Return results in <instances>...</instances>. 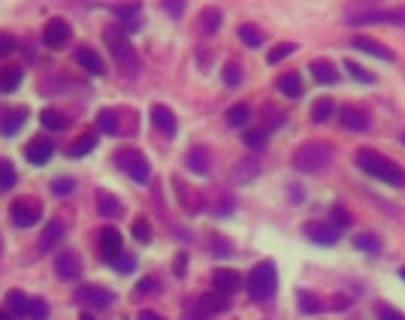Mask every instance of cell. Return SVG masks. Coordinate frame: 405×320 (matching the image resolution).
I'll list each match as a JSON object with an SVG mask.
<instances>
[{
  "label": "cell",
  "mask_w": 405,
  "mask_h": 320,
  "mask_svg": "<svg viewBox=\"0 0 405 320\" xmlns=\"http://www.w3.org/2000/svg\"><path fill=\"white\" fill-rule=\"evenodd\" d=\"M185 166L191 169L194 175H206L212 164H209V148H202V145H194L191 152L185 154Z\"/></svg>",
  "instance_id": "26"
},
{
  "label": "cell",
  "mask_w": 405,
  "mask_h": 320,
  "mask_svg": "<svg viewBox=\"0 0 405 320\" xmlns=\"http://www.w3.org/2000/svg\"><path fill=\"white\" fill-rule=\"evenodd\" d=\"M9 218H13L15 227H34L43 218V203L37 196H18L9 206Z\"/></svg>",
  "instance_id": "8"
},
{
  "label": "cell",
  "mask_w": 405,
  "mask_h": 320,
  "mask_svg": "<svg viewBox=\"0 0 405 320\" xmlns=\"http://www.w3.org/2000/svg\"><path fill=\"white\" fill-rule=\"evenodd\" d=\"M94 148H97V133H94V130H85L82 136H76L73 142L67 145V154L70 157H85V154L94 152Z\"/></svg>",
  "instance_id": "28"
},
{
  "label": "cell",
  "mask_w": 405,
  "mask_h": 320,
  "mask_svg": "<svg viewBox=\"0 0 405 320\" xmlns=\"http://www.w3.org/2000/svg\"><path fill=\"white\" fill-rule=\"evenodd\" d=\"M115 160H118V169H121V173L130 175L134 182H139V185L148 182L151 166H148V160H146V154L139 152V148H121V152L115 154Z\"/></svg>",
  "instance_id": "6"
},
{
  "label": "cell",
  "mask_w": 405,
  "mask_h": 320,
  "mask_svg": "<svg viewBox=\"0 0 405 320\" xmlns=\"http://www.w3.org/2000/svg\"><path fill=\"white\" fill-rule=\"evenodd\" d=\"M136 293H139V296H151V293H160V278H158V275H146L143 281H139Z\"/></svg>",
  "instance_id": "46"
},
{
  "label": "cell",
  "mask_w": 405,
  "mask_h": 320,
  "mask_svg": "<svg viewBox=\"0 0 405 320\" xmlns=\"http://www.w3.org/2000/svg\"><path fill=\"white\" fill-rule=\"evenodd\" d=\"M309 69H311V76H315L318 85H336L339 82V69L330 58H315V61L309 64Z\"/></svg>",
  "instance_id": "19"
},
{
  "label": "cell",
  "mask_w": 405,
  "mask_h": 320,
  "mask_svg": "<svg viewBox=\"0 0 405 320\" xmlns=\"http://www.w3.org/2000/svg\"><path fill=\"white\" fill-rule=\"evenodd\" d=\"M76 302L88 305V308H109L115 302V293L106 287H97V284H82L76 290Z\"/></svg>",
  "instance_id": "11"
},
{
  "label": "cell",
  "mask_w": 405,
  "mask_h": 320,
  "mask_svg": "<svg viewBox=\"0 0 405 320\" xmlns=\"http://www.w3.org/2000/svg\"><path fill=\"white\" fill-rule=\"evenodd\" d=\"M221 79H224L227 88H236V85L242 82V64H239V61H227V67H224V73H221Z\"/></svg>",
  "instance_id": "43"
},
{
  "label": "cell",
  "mask_w": 405,
  "mask_h": 320,
  "mask_svg": "<svg viewBox=\"0 0 405 320\" xmlns=\"http://www.w3.org/2000/svg\"><path fill=\"white\" fill-rule=\"evenodd\" d=\"M230 308V296L227 293H202L197 299V312L200 314H221V312H227Z\"/></svg>",
  "instance_id": "21"
},
{
  "label": "cell",
  "mask_w": 405,
  "mask_h": 320,
  "mask_svg": "<svg viewBox=\"0 0 405 320\" xmlns=\"http://www.w3.org/2000/svg\"><path fill=\"white\" fill-rule=\"evenodd\" d=\"M333 157H336V152H333V145H323V142H302L300 148H293L290 154V164L293 169H300V173H323V169H330Z\"/></svg>",
  "instance_id": "2"
},
{
  "label": "cell",
  "mask_w": 405,
  "mask_h": 320,
  "mask_svg": "<svg viewBox=\"0 0 405 320\" xmlns=\"http://www.w3.org/2000/svg\"><path fill=\"white\" fill-rule=\"evenodd\" d=\"M25 79V69L18 64H0V91L4 94H13Z\"/></svg>",
  "instance_id": "25"
},
{
  "label": "cell",
  "mask_w": 405,
  "mask_h": 320,
  "mask_svg": "<svg viewBox=\"0 0 405 320\" xmlns=\"http://www.w3.org/2000/svg\"><path fill=\"white\" fill-rule=\"evenodd\" d=\"M354 248H357V251H366V254H381L384 245L375 233H357L354 236Z\"/></svg>",
  "instance_id": "36"
},
{
  "label": "cell",
  "mask_w": 405,
  "mask_h": 320,
  "mask_svg": "<svg viewBox=\"0 0 405 320\" xmlns=\"http://www.w3.org/2000/svg\"><path fill=\"white\" fill-rule=\"evenodd\" d=\"M242 142H245L248 148H263L266 145V127H251L242 133Z\"/></svg>",
  "instance_id": "39"
},
{
  "label": "cell",
  "mask_w": 405,
  "mask_h": 320,
  "mask_svg": "<svg viewBox=\"0 0 405 320\" xmlns=\"http://www.w3.org/2000/svg\"><path fill=\"white\" fill-rule=\"evenodd\" d=\"M25 121H27V109L25 106L6 109V112L0 115V133H4V136H15L18 130L25 127Z\"/></svg>",
  "instance_id": "22"
},
{
  "label": "cell",
  "mask_w": 405,
  "mask_h": 320,
  "mask_svg": "<svg viewBox=\"0 0 405 320\" xmlns=\"http://www.w3.org/2000/svg\"><path fill=\"white\" fill-rule=\"evenodd\" d=\"M345 69H348V76L357 79V82H366V85L375 82V73H369V69H363L357 61H345Z\"/></svg>",
  "instance_id": "44"
},
{
  "label": "cell",
  "mask_w": 405,
  "mask_h": 320,
  "mask_svg": "<svg viewBox=\"0 0 405 320\" xmlns=\"http://www.w3.org/2000/svg\"><path fill=\"white\" fill-rule=\"evenodd\" d=\"M354 164H357V169H363L366 175L378 178V182H384V185L405 187V169L397 164V160H390L387 154L375 152V148H369V145L357 148V154H354Z\"/></svg>",
  "instance_id": "1"
},
{
  "label": "cell",
  "mask_w": 405,
  "mask_h": 320,
  "mask_svg": "<svg viewBox=\"0 0 405 320\" xmlns=\"http://www.w3.org/2000/svg\"><path fill=\"white\" fill-rule=\"evenodd\" d=\"M293 52H297V43H276L266 52V64H281L285 58H290Z\"/></svg>",
  "instance_id": "37"
},
{
  "label": "cell",
  "mask_w": 405,
  "mask_h": 320,
  "mask_svg": "<svg viewBox=\"0 0 405 320\" xmlns=\"http://www.w3.org/2000/svg\"><path fill=\"white\" fill-rule=\"evenodd\" d=\"M348 305H351L348 296H333V308H336V312H342V308H348Z\"/></svg>",
  "instance_id": "54"
},
{
  "label": "cell",
  "mask_w": 405,
  "mask_h": 320,
  "mask_svg": "<svg viewBox=\"0 0 405 320\" xmlns=\"http://www.w3.org/2000/svg\"><path fill=\"white\" fill-rule=\"evenodd\" d=\"M27 317H34V320H46V317H49V302H46L43 296H34V299H30Z\"/></svg>",
  "instance_id": "45"
},
{
  "label": "cell",
  "mask_w": 405,
  "mask_h": 320,
  "mask_svg": "<svg viewBox=\"0 0 405 320\" xmlns=\"http://www.w3.org/2000/svg\"><path fill=\"white\" fill-rule=\"evenodd\" d=\"M209 245L215 248V254H230V251H233V245L227 242V239H221V236H212Z\"/></svg>",
  "instance_id": "52"
},
{
  "label": "cell",
  "mask_w": 405,
  "mask_h": 320,
  "mask_svg": "<svg viewBox=\"0 0 405 320\" xmlns=\"http://www.w3.org/2000/svg\"><path fill=\"white\" fill-rule=\"evenodd\" d=\"M375 317H378V320H405V314H402V312H397V308H393V305H384V302L375 308Z\"/></svg>",
  "instance_id": "50"
},
{
  "label": "cell",
  "mask_w": 405,
  "mask_h": 320,
  "mask_svg": "<svg viewBox=\"0 0 405 320\" xmlns=\"http://www.w3.org/2000/svg\"><path fill=\"white\" fill-rule=\"evenodd\" d=\"M399 275H402V278H405V266H402V269H399Z\"/></svg>",
  "instance_id": "58"
},
{
  "label": "cell",
  "mask_w": 405,
  "mask_h": 320,
  "mask_svg": "<svg viewBox=\"0 0 405 320\" xmlns=\"http://www.w3.org/2000/svg\"><path fill=\"white\" fill-rule=\"evenodd\" d=\"M402 145H405V133H402Z\"/></svg>",
  "instance_id": "59"
},
{
  "label": "cell",
  "mask_w": 405,
  "mask_h": 320,
  "mask_svg": "<svg viewBox=\"0 0 405 320\" xmlns=\"http://www.w3.org/2000/svg\"><path fill=\"white\" fill-rule=\"evenodd\" d=\"M6 305H9V317L18 320L27 314V305H30V296H25L22 290H9L6 293Z\"/></svg>",
  "instance_id": "32"
},
{
  "label": "cell",
  "mask_w": 405,
  "mask_h": 320,
  "mask_svg": "<svg viewBox=\"0 0 405 320\" xmlns=\"http://www.w3.org/2000/svg\"><path fill=\"white\" fill-rule=\"evenodd\" d=\"M76 64L85 69V73H91V76H103L106 73V61L100 58V52L94 46H79L76 48Z\"/></svg>",
  "instance_id": "17"
},
{
  "label": "cell",
  "mask_w": 405,
  "mask_h": 320,
  "mask_svg": "<svg viewBox=\"0 0 405 320\" xmlns=\"http://www.w3.org/2000/svg\"><path fill=\"white\" fill-rule=\"evenodd\" d=\"M236 34H239V39H242V43H245L248 48H260L263 43H266V34H263V27L255 25V22H242Z\"/></svg>",
  "instance_id": "29"
},
{
  "label": "cell",
  "mask_w": 405,
  "mask_h": 320,
  "mask_svg": "<svg viewBox=\"0 0 405 320\" xmlns=\"http://www.w3.org/2000/svg\"><path fill=\"white\" fill-rule=\"evenodd\" d=\"M351 46L357 48V52H366V55H372V58H381V61H397V52L384 46L381 39H372V36L357 34V36L351 39Z\"/></svg>",
  "instance_id": "15"
},
{
  "label": "cell",
  "mask_w": 405,
  "mask_h": 320,
  "mask_svg": "<svg viewBox=\"0 0 405 320\" xmlns=\"http://www.w3.org/2000/svg\"><path fill=\"white\" fill-rule=\"evenodd\" d=\"M79 320H94V317H91V314H82V317H79Z\"/></svg>",
  "instance_id": "57"
},
{
  "label": "cell",
  "mask_w": 405,
  "mask_h": 320,
  "mask_svg": "<svg viewBox=\"0 0 405 320\" xmlns=\"http://www.w3.org/2000/svg\"><path fill=\"white\" fill-rule=\"evenodd\" d=\"M339 121H342V127L363 133V130L372 127V115H369L363 106H342V109H339Z\"/></svg>",
  "instance_id": "14"
},
{
  "label": "cell",
  "mask_w": 405,
  "mask_h": 320,
  "mask_svg": "<svg viewBox=\"0 0 405 320\" xmlns=\"http://www.w3.org/2000/svg\"><path fill=\"white\" fill-rule=\"evenodd\" d=\"M0 320H13V317H9L6 312H0Z\"/></svg>",
  "instance_id": "56"
},
{
  "label": "cell",
  "mask_w": 405,
  "mask_h": 320,
  "mask_svg": "<svg viewBox=\"0 0 405 320\" xmlns=\"http://www.w3.org/2000/svg\"><path fill=\"white\" fill-rule=\"evenodd\" d=\"M55 154V139L52 136H34L30 142L25 145V157L30 160V164H37V166H43L49 164Z\"/></svg>",
  "instance_id": "13"
},
{
  "label": "cell",
  "mask_w": 405,
  "mask_h": 320,
  "mask_svg": "<svg viewBox=\"0 0 405 320\" xmlns=\"http://www.w3.org/2000/svg\"><path fill=\"white\" fill-rule=\"evenodd\" d=\"M330 224H333V227H339V229H345V227L354 224V215L348 212L345 206H333V212H330Z\"/></svg>",
  "instance_id": "40"
},
{
  "label": "cell",
  "mask_w": 405,
  "mask_h": 320,
  "mask_svg": "<svg viewBox=\"0 0 405 320\" xmlns=\"http://www.w3.org/2000/svg\"><path fill=\"white\" fill-rule=\"evenodd\" d=\"M333 109H336V106H333L330 97H318L315 103H311V121H315V124L330 121V118H333Z\"/></svg>",
  "instance_id": "35"
},
{
  "label": "cell",
  "mask_w": 405,
  "mask_h": 320,
  "mask_svg": "<svg viewBox=\"0 0 405 320\" xmlns=\"http://www.w3.org/2000/svg\"><path fill=\"white\" fill-rule=\"evenodd\" d=\"M43 43H46V48H55V52H60V48H67L73 43V27H70L67 18H49L43 27Z\"/></svg>",
  "instance_id": "9"
},
{
  "label": "cell",
  "mask_w": 405,
  "mask_h": 320,
  "mask_svg": "<svg viewBox=\"0 0 405 320\" xmlns=\"http://www.w3.org/2000/svg\"><path fill=\"white\" fill-rule=\"evenodd\" d=\"M212 281H215L218 293L233 296V293H236V290L242 287V275L236 272V269H215V272H212Z\"/></svg>",
  "instance_id": "20"
},
{
  "label": "cell",
  "mask_w": 405,
  "mask_h": 320,
  "mask_svg": "<svg viewBox=\"0 0 405 320\" xmlns=\"http://www.w3.org/2000/svg\"><path fill=\"white\" fill-rule=\"evenodd\" d=\"M94 203H97V212L103 215V218H121V212H124V206H121V199L115 194H109V191H100L94 194Z\"/></svg>",
  "instance_id": "24"
},
{
  "label": "cell",
  "mask_w": 405,
  "mask_h": 320,
  "mask_svg": "<svg viewBox=\"0 0 405 320\" xmlns=\"http://www.w3.org/2000/svg\"><path fill=\"white\" fill-rule=\"evenodd\" d=\"M148 115H151V127H155L164 139H173L176 136L179 121H176V112L167 103H155V106L148 109Z\"/></svg>",
  "instance_id": "12"
},
{
  "label": "cell",
  "mask_w": 405,
  "mask_h": 320,
  "mask_svg": "<svg viewBox=\"0 0 405 320\" xmlns=\"http://www.w3.org/2000/svg\"><path fill=\"white\" fill-rule=\"evenodd\" d=\"M60 236H64V224H60V221H49L46 229H43V236H39V242H37V251L39 254H49L60 242Z\"/></svg>",
  "instance_id": "27"
},
{
  "label": "cell",
  "mask_w": 405,
  "mask_h": 320,
  "mask_svg": "<svg viewBox=\"0 0 405 320\" xmlns=\"http://www.w3.org/2000/svg\"><path fill=\"white\" fill-rule=\"evenodd\" d=\"M134 130L136 127V115H134V109H100L97 112V130L100 133H106V136H121L124 130Z\"/></svg>",
  "instance_id": "5"
},
{
  "label": "cell",
  "mask_w": 405,
  "mask_h": 320,
  "mask_svg": "<svg viewBox=\"0 0 405 320\" xmlns=\"http://www.w3.org/2000/svg\"><path fill=\"white\" fill-rule=\"evenodd\" d=\"M251 121V106L248 103H233L227 109V124L230 127H245Z\"/></svg>",
  "instance_id": "34"
},
{
  "label": "cell",
  "mask_w": 405,
  "mask_h": 320,
  "mask_svg": "<svg viewBox=\"0 0 405 320\" xmlns=\"http://www.w3.org/2000/svg\"><path fill=\"white\" fill-rule=\"evenodd\" d=\"M97 248H100V254H103V260H112L121 251V233L115 227H100L97 229Z\"/></svg>",
  "instance_id": "18"
},
{
  "label": "cell",
  "mask_w": 405,
  "mask_h": 320,
  "mask_svg": "<svg viewBox=\"0 0 405 320\" xmlns=\"http://www.w3.org/2000/svg\"><path fill=\"white\" fill-rule=\"evenodd\" d=\"M245 287H248V296L255 302H269L278 290V269L272 260H260L257 266H251V272L245 278Z\"/></svg>",
  "instance_id": "3"
},
{
  "label": "cell",
  "mask_w": 405,
  "mask_h": 320,
  "mask_svg": "<svg viewBox=\"0 0 405 320\" xmlns=\"http://www.w3.org/2000/svg\"><path fill=\"white\" fill-rule=\"evenodd\" d=\"M221 22H224V15H221L218 6H206V9L200 13V27H202V34H206V36H215L218 27H221Z\"/></svg>",
  "instance_id": "30"
},
{
  "label": "cell",
  "mask_w": 405,
  "mask_h": 320,
  "mask_svg": "<svg viewBox=\"0 0 405 320\" xmlns=\"http://www.w3.org/2000/svg\"><path fill=\"white\" fill-rule=\"evenodd\" d=\"M139 320H167V317H160L158 312H148L146 308V312H139Z\"/></svg>",
  "instance_id": "55"
},
{
  "label": "cell",
  "mask_w": 405,
  "mask_h": 320,
  "mask_svg": "<svg viewBox=\"0 0 405 320\" xmlns=\"http://www.w3.org/2000/svg\"><path fill=\"white\" fill-rule=\"evenodd\" d=\"M15 185V166L6 157H0V191H9Z\"/></svg>",
  "instance_id": "41"
},
{
  "label": "cell",
  "mask_w": 405,
  "mask_h": 320,
  "mask_svg": "<svg viewBox=\"0 0 405 320\" xmlns=\"http://www.w3.org/2000/svg\"><path fill=\"white\" fill-rule=\"evenodd\" d=\"M251 175H257V160L255 157L236 166V178H239V182H245V178H251Z\"/></svg>",
  "instance_id": "49"
},
{
  "label": "cell",
  "mask_w": 405,
  "mask_h": 320,
  "mask_svg": "<svg viewBox=\"0 0 405 320\" xmlns=\"http://www.w3.org/2000/svg\"><path fill=\"white\" fill-rule=\"evenodd\" d=\"M103 39H106V48L115 55L121 73H124V76H136V73H139V55L134 52V46H130L124 27L109 25L106 31H103Z\"/></svg>",
  "instance_id": "4"
},
{
  "label": "cell",
  "mask_w": 405,
  "mask_h": 320,
  "mask_svg": "<svg viewBox=\"0 0 405 320\" xmlns=\"http://www.w3.org/2000/svg\"><path fill=\"white\" fill-rule=\"evenodd\" d=\"M297 308L302 314H318L323 308V299L318 293H311V290H297Z\"/></svg>",
  "instance_id": "33"
},
{
  "label": "cell",
  "mask_w": 405,
  "mask_h": 320,
  "mask_svg": "<svg viewBox=\"0 0 405 320\" xmlns=\"http://www.w3.org/2000/svg\"><path fill=\"white\" fill-rule=\"evenodd\" d=\"M52 191H55V196H67V194H73V191H76V178H70V175L55 178V182H52Z\"/></svg>",
  "instance_id": "47"
},
{
  "label": "cell",
  "mask_w": 405,
  "mask_h": 320,
  "mask_svg": "<svg viewBox=\"0 0 405 320\" xmlns=\"http://www.w3.org/2000/svg\"><path fill=\"white\" fill-rule=\"evenodd\" d=\"M109 9L118 13L121 18H130V15H136L139 9H143V4H139V0H118V4H109Z\"/></svg>",
  "instance_id": "42"
},
{
  "label": "cell",
  "mask_w": 405,
  "mask_h": 320,
  "mask_svg": "<svg viewBox=\"0 0 405 320\" xmlns=\"http://www.w3.org/2000/svg\"><path fill=\"white\" fill-rule=\"evenodd\" d=\"M160 6H164V9H167V13H169V15H173V18H179L181 13H185L188 0H160Z\"/></svg>",
  "instance_id": "51"
},
{
  "label": "cell",
  "mask_w": 405,
  "mask_h": 320,
  "mask_svg": "<svg viewBox=\"0 0 405 320\" xmlns=\"http://www.w3.org/2000/svg\"><path fill=\"white\" fill-rule=\"evenodd\" d=\"M302 233H306L309 242H315V245H336L339 239H342V229L339 227H333L330 221H306L302 224Z\"/></svg>",
  "instance_id": "10"
},
{
  "label": "cell",
  "mask_w": 405,
  "mask_h": 320,
  "mask_svg": "<svg viewBox=\"0 0 405 320\" xmlns=\"http://www.w3.org/2000/svg\"><path fill=\"white\" fill-rule=\"evenodd\" d=\"M39 121H43L46 130H67L70 127V118L60 112V109H55V106L43 109V112H39Z\"/></svg>",
  "instance_id": "31"
},
{
  "label": "cell",
  "mask_w": 405,
  "mask_h": 320,
  "mask_svg": "<svg viewBox=\"0 0 405 320\" xmlns=\"http://www.w3.org/2000/svg\"><path fill=\"white\" fill-rule=\"evenodd\" d=\"M276 88L285 97H290V100H297V97H302V91H306V85H302V76L297 73V69H288V73H281L278 79H276Z\"/></svg>",
  "instance_id": "23"
},
{
  "label": "cell",
  "mask_w": 405,
  "mask_h": 320,
  "mask_svg": "<svg viewBox=\"0 0 405 320\" xmlns=\"http://www.w3.org/2000/svg\"><path fill=\"white\" fill-rule=\"evenodd\" d=\"M55 272L60 281H79L82 278V260H79L73 251H64L55 257Z\"/></svg>",
  "instance_id": "16"
},
{
  "label": "cell",
  "mask_w": 405,
  "mask_h": 320,
  "mask_svg": "<svg viewBox=\"0 0 405 320\" xmlns=\"http://www.w3.org/2000/svg\"><path fill=\"white\" fill-rule=\"evenodd\" d=\"M106 263L112 266L115 272H121V275H127V272H134V269H136V260L130 257V254H124V251H118L112 260H106Z\"/></svg>",
  "instance_id": "38"
},
{
  "label": "cell",
  "mask_w": 405,
  "mask_h": 320,
  "mask_svg": "<svg viewBox=\"0 0 405 320\" xmlns=\"http://www.w3.org/2000/svg\"><path fill=\"white\" fill-rule=\"evenodd\" d=\"M13 48H15V39L9 36V34L0 31V58H6L9 52H13Z\"/></svg>",
  "instance_id": "53"
},
{
  "label": "cell",
  "mask_w": 405,
  "mask_h": 320,
  "mask_svg": "<svg viewBox=\"0 0 405 320\" xmlns=\"http://www.w3.org/2000/svg\"><path fill=\"white\" fill-rule=\"evenodd\" d=\"M134 236H136V242H143V245L151 242V224L146 221V218H136L134 221Z\"/></svg>",
  "instance_id": "48"
},
{
  "label": "cell",
  "mask_w": 405,
  "mask_h": 320,
  "mask_svg": "<svg viewBox=\"0 0 405 320\" xmlns=\"http://www.w3.org/2000/svg\"><path fill=\"white\" fill-rule=\"evenodd\" d=\"M348 25H405V6L393 9H360V13L348 15Z\"/></svg>",
  "instance_id": "7"
}]
</instances>
